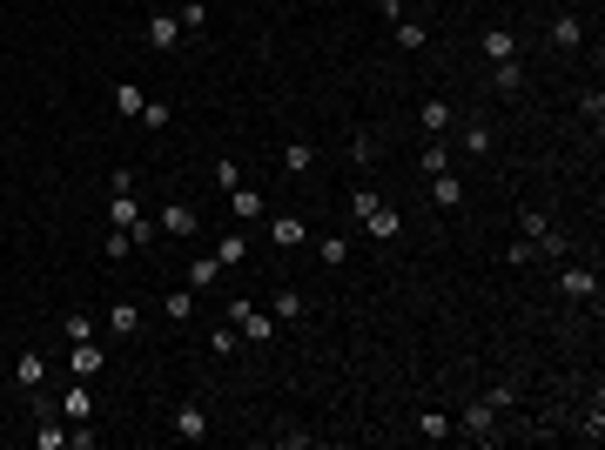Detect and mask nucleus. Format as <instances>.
Masks as SVG:
<instances>
[{
    "instance_id": "f257e3e1",
    "label": "nucleus",
    "mask_w": 605,
    "mask_h": 450,
    "mask_svg": "<svg viewBox=\"0 0 605 450\" xmlns=\"http://www.w3.org/2000/svg\"><path fill=\"white\" fill-rule=\"evenodd\" d=\"M350 209H357V229H363V236H377V242H391L397 229H404V215H397L391 202H377L370 189H357V196H350Z\"/></svg>"
},
{
    "instance_id": "f03ea898",
    "label": "nucleus",
    "mask_w": 605,
    "mask_h": 450,
    "mask_svg": "<svg viewBox=\"0 0 605 450\" xmlns=\"http://www.w3.org/2000/svg\"><path fill=\"white\" fill-rule=\"evenodd\" d=\"M229 323H236V336H249V343H270V336H276V323H270V316H262L249 296L229 302Z\"/></svg>"
},
{
    "instance_id": "7ed1b4c3",
    "label": "nucleus",
    "mask_w": 605,
    "mask_h": 450,
    "mask_svg": "<svg viewBox=\"0 0 605 450\" xmlns=\"http://www.w3.org/2000/svg\"><path fill=\"white\" fill-rule=\"evenodd\" d=\"M168 430H175L182 444H202V437H209V410H202V397H189V404L175 410V423H168Z\"/></svg>"
},
{
    "instance_id": "20e7f679",
    "label": "nucleus",
    "mask_w": 605,
    "mask_h": 450,
    "mask_svg": "<svg viewBox=\"0 0 605 450\" xmlns=\"http://www.w3.org/2000/svg\"><path fill=\"white\" fill-rule=\"evenodd\" d=\"M552 47H559V54H578V47H585V20L559 14V20H552Z\"/></svg>"
},
{
    "instance_id": "39448f33",
    "label": "nucleus",
    "mask_w": 605,
    "mask_h": 450,
    "mask_svg": "<svg viewBox=\"0 0 605 450\" xmlns=\"http://www.w3.org/2000/svg\"><path fill=\"white\" fill-rule=\"evenodd\" d=\"M270 242H276V249H302V242H310L302 215H270Z\"/></svg>"
},
{
    "instance_id": "423d86ee",
    "label": "nucleus",
    "mask_w": 605,
    "mask_h": 450,
    "mask_svg": "<svg viewBox=\"0 0 605 450\" xmlns=\"http://www.w3.org/2000/svg\"><path fill=\"white\" fill-rule=\"evenodd\" d=\"M559 289L572 302H599V276H592V269H559Z\"/></svg>"
},
{
    "instance_id": "0eeeda50",
    "label": "nucleus",
    "mask_w": 605,
    "mask_h": 450,
    "mask_svg": "<svg viewBox=\"0 0 605 450\" xmlns=\"http://www.w3.org/2000/svg\"><path fill=\"white\" fill-rule=\"evenodd\" d=\"M431 202H438V209H444V215H451V209H457V202H464V181H457V175H451V168H438V175H431Z\"/></svg>"
},
{
    "instance_id": "6e6552de",
    "label": "nucleus",
    "mask_w": 605,
    "mask_h": 450,
    "mask_svg": "<svg viewBox=\"0 0 605 450\" xmlns=\"http://www.w3.org/2000/svg\"><path fill=\"white\" fill-rule=\"evenodd\" d=\"M196 229H202V215L189 209V202H168L162 209V236H196Z\"/></svg>"
},
{
    "instance_id": "1a4fd4ad",
    "label": "nucleus",
    "mask_w": 605,
    "mask_h": 450,
    "mask_svg": "<svg viewBox=\"0 0 605 450\" xmlns=\"http://www.w3.org/2000/svg\"><path fill=\"white\" fill-rule=\"evenodd\" d=\"M14 383H20V390H41V383H47V357H41V350H20Z\"/></svg>"
},
{
    "instance_id": "9d476101",
    "label": "nucleus",
    "mask_w": 605,
    "mask_h": 450,
    "mask_svg": "<svg viewBox=\"0 0 605 450\" xmlns=\"http://www.w3.org/2000/svg\"><path fill=\"white\" fill-rule=\"evenodd\" d=\"M464 437L491 444V437H498V410H491V404H471V410H464Z\"/></svg>"
},
{
    "instance_id": "9b49d317",
    "label": "nucleus",
    "mask_w": 605,
    "mask_h": 450,
    "mask_svg": "<svg viewBox=\"0 0 605 450\" xmlns=\"http://www.w3.org/2000/svg\"><path fill=\"white\" fill-rule=\"evenodd\" d=\"M34 444H41V450H68V417H54V410L41 404V430H34Z\"/></svg>"
},
{
    "instance_id": "f8f14e48",
    "label": "nucleus",
    "mask_w": 605,
    "mask_h": 450,
    "mask_svg": "<svg viewBox=\"0 0 605 450\" xmlns=\"http://www.w3.org/2000/svg\"><path fill=\"white\" fill-rule=\"evenodd\" d=\"M141 209H135V189H121V196H108V229H135Z\"/></svg>"
},
{
    "instance_id": "ddd939ff",
    "label": "nucleus",
    "mask_w": 605,
    "mask_h": 450,
    "mask_svg": "<svg viewBox=\"0 0 605 450\" xmlns=\"http://www.w3.org/2000/svg\"><path fill=\"white\" fill-rule=\"evenodd\" d=\"M135 330H141L135 302H108V336H135Z\"/></svg>"
},
{
    "instance_id": "4468645a",
    "label": "nucleus",
    "mask_w": 605,
    "mask_h": 450,
    "mask_svg": "<svg viewBox=\"0 0 605 450\" xmlns=\"http://www.w3.org/2000/svg\"><path fill=\"white\" fill-rule=\"evenodd\" d=\"M149 41L162 47V54H168V47H182V20L168 14V7H162V14H155V20H149Z\"/></svg>"
},
{
    "instance_id": "2eb2a0df",
    "label": "nucleus",
    "mask_w": 605,
    "mask_h": 450,
    "mask_svg": "<svg viewBox=\"0 0 605 450\" xmlns=\"http://www.w3.org/2000/svg\"><path fill=\"white\" fill-rule=\"evenodd\" d=\"M417 121H424V135H444V128L457 121V108H451V101H424V108H417Z\"/></svg>"
},
{
    "instance_id": "dca6fc26",
    "label": "nucleus",
    "mask_w": 605,
    "mask_h": 450,
    "mask_svg": "<svg viewBox=\"0 0 605 450\" xmlns=\"http://www.w3.org/2000/svg\"><path fill=\"white\" fill-rule=\"evenodd\" d=\"M518 54V34L512 28H484V60H512Z\"/></svg>"
},
{
    "instance_id": "f3484780",
    "label": "nucleus",
    "mask_w": 605,
    "mask_h": 450,
    "mask_svg": "<svg viewBox=\"0 0 605 450\" xmlns=\"http://www.w3.org/2000/svg\"><path fill=\"white\" fill-rule=\"evenodd\" d=\"M457 149H464V155H491V121H464Z\"/></svg>"
},
{
    "instance_id": "a211bd4d",
    "label": "nucleus",
    "mask_w": 605,
    "mask_h": 450,
    "mask_svg": "<svg viewBox=\"0 0 605 450\" xmlns=\"http://www.w3.org/2000/svg\"><path fill=\"white\" fill-rule=\"evenodd\" d=\"M215 276H222V262H215V255H196V262H189V289H215Z\"/></svg>"
},
{
    "instance_id": "6ab92c4d",
    "label": "nucleus",
    "mask_w": 605,
    "mask_h": 450,
    "mask_svg": "<svg viewBox=\"0 0 605 450\" xmlns=\"http://www.w3.org/2000/svg\"><path fill=\"white\" fill-rule=\"evenodd\" d=\"M88 410H94V390H88V383H75L68 404H60V417H68V423H88Z\"/></svg>"
},
{
    "instance_id": "aec40b11",
    "label": "nucleus",
    "mask_w": 605,
    "mask_h": 450,
    "mask_svg": "<svg viewBox=\"0 0 605 450\" xmlns=\"http://www.w3.org/2000/svg\"><path fill=\"white\" fill-rule=\"evenodd\" d=\"M68 363H75V376H94V370H101V343H94V336H88V343H75V357H68Z\"/></svg>"
},
{
    "instance_id": "412c9836",
    "label": "nucleus",
    "mask_w": 605,
    "mask_h": 450,
    "mask_svg": "<svg viewBox=\"0 0 605 450\" xmlns=\"http://www.w3.org/2000/svg\"><path fill=\"white\" fill-rule=\"evenodd\" d=\"M283 168H289V175H310V168H317V149H310V141H289V149H283Z\"/></svg>"
},
{
    "instance_id": "4be33fe9",
    "label": "nucleus",
    "mask_w": 605,
    "mask_h": 450,
    "mask_svg": "<svg viewBox=\"0 0 605 450\" xmlns=\"http://www.w3.org/2000/svg\"><path fill=\"white\" fill-rule=\"evenodd\" d=\"M162 309H168V323H189V316H196V289H175V296H162Z\"/></svg>"
},
{
    "instance_id": "5701e85b",
    "label": "nucleus",
    "mask_w": 605,
    "mask_h": 450,
    "mask_svg": "<svg viewBox=\"0 0 605 450\" xmlns=\"http://www.w3.org/2000/svg\"><path fill=\"white\" fill-rule=\"evenodd\" d=\"M141 108H149V94H141L135 81H121L115 88V115H141Z\"/></svg>"
},
{
    "instance_id": "b1692460",
    "label": "nucleus",
    "mask_w": 605,
    "mask_h": 450,
    "mask_svg": "<svg viewBox=\"0 0 605 450\" xmlns=\"http://www.w3.org/2000/svg\"><path fill=\"white\" fill-rule=\"evenodd\" d=\"M215 262H222V269H236V262H249V242H242V236H222V242H215Z\"/></svg>"
},
{
    "instance_id": "393cba45",
    "label": "nucleus",
    "mask_w": 605,
    "mask_h": 450,
    "mask_svg": "<svg viewBox=\"0 0 605 450\" xmlns=\"http://www.w3.org/2000/svg\"><path fill=\"white\" fill-rule=\"evenodd\" d=\"M270 316H276V323H296V316H302V289H283V296L270 302Z\"/></svg>"
},
{
    "instance_id": "a878e982",
    "label": "nucleus",
    "mask_w": 605,
    "mask_h": 450,
    "mask_svg": "<svg viewBox=\"0 0 605 450\" xmlns=\"http://www.w3.org/2000/svg\"><path fill=\"white\" fill-rule=\"evenodd\" d=\"M391 28H397V47H424V41H431L424 20H391Z\"/></svg>"
},
{
    "instance_id": "bb28decb",
    "label": "nucleus",
    "mask_w": 605,
    "mask_h": 450,
    "mask_svg": "<svg viewBox=\"0 0 605 450\" xmlns=\"http://www.w3.org/2000/svg\"><path fill=\"white\" fill-rule=\"evenodd\" d=\"M525 88V68H518V54L512 60H498V94H518Z\"/></svg>"
},
{
    "instance_id": "cd10ccee",
    "label": "nucleus",
    "mask_w": 605,
    "mask_h": 450,
    "mask_svg": "<svg viewBox=\"0 0 605 450\" xmlns=\"http://www.w3.org/2000/svg\"><path fill=\"white\" fill-rule=\"evenodd\" d=\"M417 430L431 437V444H438V437H451V417H444V410H424V417H417Z\"/></svg>"
},
{
    "instance_id": "c85d7f7f",
    "label": "nucleus",
    "mask_w": 605,
    "mask_h": 450,
    "mask_svg": "<svg viewBox=\"0 0 605 450\" xmlns=\"http://www.w3.org/2000/svg\"><path fill=\"white\" fill-rule=\"evenodd\" d=\"M229 209H236V215H262V196H256V189H229Z\"/></svg>"
},
{
    "instance_id": "c756f323",
    "label": "nucleus",
    "mask_w": 605,
    "mask_h": 450,
    "mask_svg": "<svg viewBox=\"0 0 605 450\" xmlns=\"http://www.w3.org/2000/svg\"><path fill=\"white\" fill-rule=\"evenodd\" d=\"M175 20H182V34H196L209 14H202V0H182V7H175Z\"/></svg>"
},
{
    "instance_id": "7c9ffc66",
    "label": "nucleus",
    "mask_w": 605,
    "mask_h": 450,
    "mask_svg": "<svg viewBox=\"0 0 605 450\" xmlns=\"http://www.w3.org/2000/svg\"><path fill=\"white\" fill-rule=\"evenodd\" d=\"M323 262H330V269H343V262H350V242H343V236H323Z\"/></svg>"
},
{
    "instance_id": "2f4dec72",
    "label": "nucleus",
    "mask_w": 605,
    "mask_h": 450,
    "mask_svg": "<svg viewBox=\"0 0 605 450\" xmlns=\"http://www.w3.org/2000/svg\"><path fill=\"white\" fill-rule=\"evenodd\" d=\"M544 236H552V222H544V215H538V209H525V242H531V249H538V242H544Z\"/></svg>"
},
{
    "instance_id": "473e14b6",
    "label": "nucleus",
    "mask_w": 605,
    "mask_h": 450,
    "mask_svg": "<svg viewBox=\"0 0 605 450\" xmlns=\"http://www.w3.org/2000/svg\"><path fill=\"white\" fill-rule=\"evenodd\" d=\"M60 336H68V343H88L94 323H88V316H68V323H60Z\"/></svg>"
},
{
    "instance_id": "72a5a7b5",
    "label": "nucleus",
    "mask_w": 605,
    "mask_h": 450,
    "mask_svg": "<svg viewBox=\"0 0 605 450\" xmlns=\"http://www.w3.org/2000/svg\"><path fill=\"white\" fill-rule=\"evenodd\" d=\"M451 162H457V155H451V149H438V141L424 149V175H438V168H451Z\"/></svg>"
},
{
    "instance_id": "f704fd0d",
    "label": "nucleus",
    "mask_w": 605,
    "mask_h": 450,
    "mask_svg": "<svg viewBox=\"0 0 605 450\" xmlns=\"http://www.w3.org/2000/svg\"><path fill=\"white\" fill-rule=\"evenodd\" d=\"M578 108H585V121H592V128L605 121V94H599V88H585V101H578Z\"/></svg>"
},
{
    "instance_id": "c9c22d12",
    "label": "nucleus",
    "mask_w": 605,
    "mask_h": 450,
    "mask_svg": "<svg viewBox=\"0 0 605 450\" xmlns=\"http://www.w3.org/2000/svg\"><path fill=\"white\" fill-rule=\"evenodd\" d=\"M128 249H135V242H128V229H108V262H121Z\"/></svg>"
},
{
    "instance_id": "e433bc0d",
    "label": "nucleus",
    "mask_w": 605,
    "mask_h": 450,
    "mask_svg": "<svg viewBox=\"0 0 605 450\" xmlns=\"http://www.w3.org/2000/svg\"><path fill=\"white\" fill-rule=\"evenodd\" d=\"M484 404H491V410H512V404H518V383H498V390L484 397Z\"/></svg>"
},
{
    "instance_id": "4c0bfd02",
    "label": "nucleus",
    "mask_w": 605,
    "mask_h": 450,
    "mask_svg": "<svg viewBox=\"0 0 605 450\" xmlns=\"http://www.w3.org/2000/svg\"><path fill=\"white\" fill-rule=\"evenodd\" d=\"M215 181H222V189H242V162H215Z\"/></svg>"
},
{
    "instance_id": "58836bf2",
    "label": "nucleus",
    "mask_w": 605,
    "mask_h": 450,
    "mask_svg": "<svg viewBox=\"0 0 605 450\" xmlns=\"http://www.w3.org/2000/svg\"><path fill=\"white\" fill-rule=\"evenodd\" d=\"M377 20H404V0H377Z\"/></svg>"
},
{
    "instance_id": "ea45409f",
    "label": "nucleus",
    "mask_w": 605,
    "mask_h": 450,
    "mask_svg": "<svg viewBox=\"0 0 605 450\" xmlns=\"http://www.w3.org/2000/svg\"><path fill=\"white\" fill-rule=\"evenodd\" d=\"M162 7H168V0H162Z\"/></svg>"
}]
</instances>
